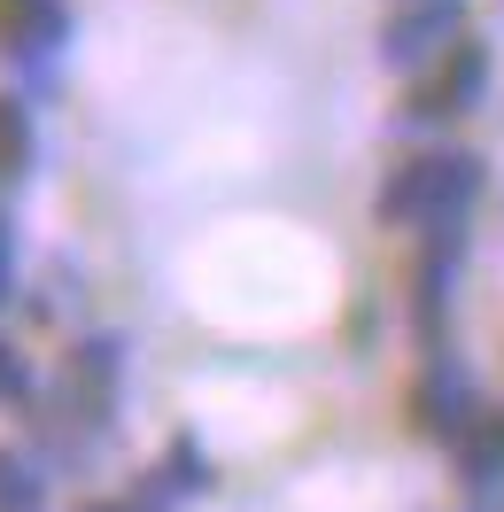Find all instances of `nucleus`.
<instances>
[{"mask_svg": "<svg viewBox=\"0 0 504 512\" xmlns=\"http://www.w3.org/2000/svg\"><path fill=\"white\" fill-rule=\"evenodd\" d=\"M481 187H489V163L473 148H419V156L388 163V179L373 194V218L388 233H450V225H473L481 210Z\"/></svg>", "mask_w": 504, "mask_h": 512, "instance_id": "nucleus-1", "label": "nucleus"}, {"mask_svg": "<svg viewBox=\"0 0 504 512\" xmlns=\"http://www.w3.org/2000/svg\"><path fill=\"white\" fill-rule=\"evenodd\" d=\"M489 86H497V55H489V39H458V47H442L435 63L411 78V101L396 109V125L404 132H442L458 125V117H473L481 101H489Z\"/></svg>", "mask_w": 504, "mask_h": 512, "instance_id": "nucleus-2", "label": "nucleus"}, {"mask_svg": "<svg viewBox=\"0 0 504 512\" xmlns=\"http://www.w3.org/2000/svg\"><path fill=\"white\" fill-rule=\"evenodd\" d=\"M70 0H0V55L24 70V86H47L55 63L70 55Z\"/></svg>", "mask_w": 504, "mask_h": 512, "instance_id": "nucleus-3", "label": "nucleus"}, {"mask_svg": "<svg viewBox=\"0 0 504 512\" xmlns=\"http://www.w3.org/2000/svg\"><path fill=\"white\" fill-rule=\"evenodd\" d=\"M466 241H473V225L419 233V272H411V326H419V342H427V350H442V334H450L458 280H466Z\"/></svg>", "mask_w": 504, "mask_h": 512, "instance_id": "nucleus-4", "label": "nucleus"}, {"mask_svg": "<svg viewBox=\"0 0 504 512\" xmlns=\"http://www.w3.org/2000/svg\"><path fill=\"white\" fill-rule=\"evenodd\" d=\"M458 39H466V0H396V16L380 24V63L419 78Z\"/></svg>", "mask_w": 504, "mask_h": 512, "instance_id": "nucleus-5", "label": "nucleus"}, {"mask_svg": "<svg viewBox=\"0 0 504 512\" xmlns=\"http://www.w3.org/2000/svg\"><path fill=\"white\" fill-rule=\"evenodd\" d=\"M411 419H419V435H435V443H458L473 419H481V381L466 373V357L427 350L419 381H411Z\"/></svg>", "mask_w": 504, "mask_h": 512, "instance_id": "nucleus-6", "label": "nucleus"}, {"mask_svg": "<svg viewBox=\"0 0 504 512\" xmlns=\"http://www.w3.org/2000/svg\"><path fill=\"white\" fill-rule=\"evenodd\" d=\"M450 458H458V474H466L473 497L497 505V497H504V412H497V404H481V419L450 443Z\"/></svg>", "mask_w": 504, "mask_h": 512, "instance_id": "nucleus-7", "label": "nucleus"}, {"mask_svg": "<svg viewBox=\"0 0 504 512\" xmlns=\"http://www.w3.org/2000/svg\"><path fill=\"white\" fill-rule=\"evenodd\" d=\"M47 466H39V450H16L0 443V512H47Z\"/></svg>", "mask_w": 504, "mask_h": 512, "instance_id": "nucleus-8", "label": "nucleus"}, {"mask_svg": "<svg viewBox=\"0 0 504 512\" xmlns=\"http://www.w3.org/2000/svg\"><path fill=\"white\" fill-rule=\"evenodd\" d=\"M39 163V117L24 94H0V179H24Z\"/></svg>", "mask_w": 504, "mask_h": 512, "instance_id": "nucleus-9", "label": "nucleus"}, {"mask_svg": "<svg viewBox=\"0 0 504 512\" xmlns=\"http://www.w3.org/2000/svg\"><path fill=\"white\" fill-rule=\"evenodd\" d=\"M156 481L171 489V497H210V489H218V466H210V450L194 443V435H179V443L163 450Z\"/></svg>", "mask_w": 504, "mask_h": 512, "instance_id": "nucleus-10", "label": "nucleus"}, {"mask_svg": "<svg viewBox=\"0 0 504 512\" xmlns=\"http://www.w3.org/2000/svg\"><path fill=\"white\" fill-rule=\"evenodd\" d=\"M0 412H39V365L8 334H0Z\"/></svg>", "mask_w": 504, "mask_h": 512, "instance_id": "nucleus-11", "label": "nucleus"}, {"mask_svg": "<svg viewBox=\"0 0 504 512\" xmlns=\"http://www.w3.org/2000/svg\"><path fill=\"white\" fill-rule=\"evenodd\" d=\"M16 280H24V264H16V218H8V202H0V311L16 303Z\"/></svg>", "mask_w": 504, "mask_h": 512, "instance_id": "nucleus-12", "label": "nucleus"}, {"mask_svg": "<svg viewBox=\"0 0 504 512\" xmlns=\"http://www.w3.org/2000/svg\"><path fill=\"white\" fill-rule=\"evenodd\" d=\"M86 512H140V505H86Z\"/></svg>", "mask_w": 504, "mask_h": 512, "instance_id": "nucleus-13", "label": "nucleus"}]
</instances>
